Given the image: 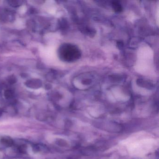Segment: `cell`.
Here are the masks:
<instances>
[{"label": "cell", "mask_w": 159, "mask_h": 159, "mask_svg": "<svg viewBox=\"0 0 159 159\" xmlns=\"http://www.w3.org/2000/svg\"><path fill=\"white\" fill-rule=\"evenodd\" d=\"M58 53L62 60L69 62L76 61L81 56V52L79 48L70 44L62 45L59 48Z\"/></svg>", "instance_id": "cell-1"}, {"label": "cell", "mask_w": 159, "mask_h": 159, "mask_svg": "<svg viewBox=\"0 0 159 159\" xmlns=\"http://www.w3.org/2000/svg\"><path fill=\"white\" fill-rule=\"evenodd\" d=\"M113 7L114 10L117 11H121V7L119 3H113Z\"/></svg>", "instance_id": "cell-2"}]
</instances>
